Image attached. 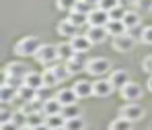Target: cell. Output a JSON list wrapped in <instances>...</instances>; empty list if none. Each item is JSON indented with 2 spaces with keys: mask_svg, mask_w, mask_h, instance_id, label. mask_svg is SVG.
Returning a JSON list of instances; mask_svg holds the SVG:
<instances>
[{
  "mask_svg": "<svg viewBox=\"0 0 152 130\" xmlns=\"http://www.w3.org/2000/svg\"><path fill=\"white\" fill-rule=\"evenodd\" d=\"M86 72L91 75V77L95 78H103L105 75H109L111 72V60L109 58H91L88 60V64H86Z\"/></svg>",
  "mask_w": 152,
  "mask_h": 130,
  "instance_id": "6da1fadb",
  "label": "cell"
},
{
  "mask_svg": "<svg viewBox=\"0 0 152 130\" xmlns=\"http://www.w3.org/2000/svg\"><path fill=\"white\" fill-rule=\"evenodd\" d=\"M43 44L39 41V37H35V35H27V37H23V39H19L17 41V46H15V52L19 54V56H35L37 54V50L41 48Z\"/></svg>",
  "mask_w": 152,
  "mask_h": 130,
  "instance_id": "7a4b0ae2",
  "label": "cell"
},
{
  "mask_svg": "<svg viewBox=\"0 0 152 130\" xmlns=\"http://www.w3.org/2000/svg\"><path fill=\"white\" fill-rule=\"evenodd\" d=\"M33 58H35L39 64H43V66H53L56 60H60V58H58V46H53V44H43Z\"/></svg>",
  "mask_w": 152,
  "mask_h": 130,
  "instance_id": "3957f363",
  "label": "cell"
},
{
  "mask_svg": "<svg viewBox=\"0 0 152 130\" xmlns=\"http://www.w3.org/2000/svg\"><path fill=\"white\" fill-rule=\"evenodd\" d=\"M31 70L27 68V64L23 62H8L2 70V78H15L19 83H25V77L29 75Z\"/></svg>",
  "mask_w": 152,
  "mask_h": 130,
  "instance_id": "277c9868",
  "label": "cell"
},
{
  "mask_svg": "<svg viewBox=\"0 0 152 130\" xmlns=\"http://www.w3.org/2000/svg\"><path fill=\"white\" fill-rule=\"evenodd\" d=\"M144 114H146V112H144V107L140 103H126L119 109V116L126 118V120H129L132 124H134V122H140V120L144 118Z\"/></svg>",
  "mask_w": 152,
  "mask_h": 130,
  "instance_id": "5b68a950",
  "label": "cell"
},
{
  "mask_svg": "<svg viewBox=\"0 0 152 130\" xmlns=\"http://www.w3.org/2000/svg\"><path fill=\"white\" fill-rule=\"evenodd\" d=\"M111 46H113V50H117V52L126 54V52H132V50H134V46H136V39H134L129 33H124V35L111 37Z\"/></svg>",
  "mask_w": 152,
  "mask_h": 130,
  "instance_id": "8992f818",
  "label": "cell"
},
{
  "mask_svg": "<svg viewBox=\"0 0 152 130\" xmlns=\"http://www.w3.org/2000/svg\"><path fill=\"white\" fill-rule=\"evenodd\" d=\"M119 93H121V97L126 99V103H138V99L142 97V87H140L138 83L129 81L124 89H119Z\"/></svg>",
  "mask_w": 152,
  "mask_h": 130,
  "instance_id": "52a82bcc",
  "label": "cell"
},
{
  "mask_svg": "<svg viewBox=\"0 0 152 130\" xmlns=\"http://www.w3.org/2000/svg\"><path fill=\"white\" fill-rule=\"evenodd\" d=\"M115 91V87H113V83L109 81V78H97V81H93V97H109L111 93Z\"/></svg>",
  "mask_w": 152,
  "mask_h": 130,
  "instance_id": "ba28073f",
  "label": "cell"
},
{
  "mask_svg": "<svg viewBox=\"0 0 152 130\" xmlns=\"http://www.w3.org/2000/svg\"><path fill=\"white\" fill-rule=\"evenodd\" d=\"M86 64H88V60L84 58V52H76L74 56L66 62V66H68L70 75H78L80 70H86Z\"/></svg>",
  "mask_w": 152,
  "mask_h": 130,
  "instance_id": "9c48e42d",
  "label": "cell"
},
{
  "mask_svg": "<svg viewBox=\"0 0 152 130\" xmlns=\"http://www.w3.org/2000/svg\"><path fill=\"white\" fill-rule=\"evenodd\" d=\"M111 21L109 13H105L101 8H93V13L88 15V27H107V23Z\"/></svg>",
  "mask_w": 152,
  "mask_h": 130,
  "instance_id": "30bf717a",
  "label": "cell"
},
{
  "mask_svg": "<svg viewBox=\"0 0 152 130\" xmlns=\"http://www.w3.org/2000/svg\"><path fill=\"white\" fill-rule=\"evenodd\" d=\"M70 44H72V48H74V52H88L91 48H93V41L88 39V35L86 33H78L76 37L70 39Z\"/></svg>",
  "mask_w": 152,
  "mask_h": 130,
  "instance_id": "8fae6325",
  "label": "cell"
},
{
  "mask_svg": "<svg viewBox=\"0 0 152 130\" xmlns=\"http://www.w3.org/2000/svg\"><path fill=\"white\" fill-rule=\"evenodd\" d=\"M19 97V87H12V85H6L2 83L0 85V101L2 103H10Z\"/></svg>",
  "mask_w": 152,
  "mask_h": 130,
  "instance_id": "7c38bea8",
  "label": "cell"
},
{
  "mask_svg": "<svg viewBox=\"0 0 152 130\" xmlns=\"http://www.w3.org/2000/svg\"><path fill=\"white\" fill-rule=\"evenodd\" d=\"M109 81L113 83L115 89H124L127 83H129V75H127L126 70L117 68V70H111V72H109Z\"/></svg>",
  "mask_w": 152,
  "mask_h": 130,
  "instance_id": "4fadbf2b",
  "label": "cell"
},
{
  "mask_svg": "<svg viewBox=\"0 0 152 130\" xmlns=\"http://www.w3.org/2000/svg\"><path fill=\"white\" fill-rule=\"evenodd\" d=\"M74 93L78 95V99H86V97H93V83L91 81H78V83H74Z\"/></svg>",
  "mask_w": 152,
  "mask_h": 130,
  "instance_id": "5bb4252c",
  "label": "cell"
},
{
  "mask_svg": "<svg viewBox=\"0 0 152 130\" xmlns=\"http://www.w3.org/2000/svg\"><path fill=\"white\" fill-rule=\"evenodd\" d=\"M86 35H88V39H91L93 46H95V44H103V41L109 37V31H107V27H88Z\"/></svg>",
  "mask_w": 152,
  "mask_h": 130,
  "instance_id": "9a60e30c",
  "label": "cell"
},
{
  "mask_svg": "<svg viewBox=\"0 0 152 130\" xmlns=\"http://www.w3.org/2000/svg\"><path fill=\"white\" fill-rule=\"evenodd\" d=\"M56 97H58V101L62 105H74L78 101V95L74 93V89L70 87V89H60L58 93H56Z\"/></svg>",
  "mask_w": 152,
  "mask_h": 130,
  "instance_id": "2e32d148",
  "label": "cell"
},
{
  "mask_svg": "<svg viewBox=\"0 0 152 130\" xmlns=\"http://www.w3.org/2000/svg\"><path fill=\"white\" fill-rule=\"evenodd\" d=\"M58 33H60L62 37L72 39V37H76V35H78V27L72 25L68 19H64V21H60V23H58Z\"/></svg>",
  "mask_w": 152,
  "mask_h": 130,
  "instance_id": "e0dca14e",
  "label": "cell"
},
{
  "mask_svg": "<svg viewBox=\"0 0 152 130\" xmlns=\"http://www.w3.org/2000/svg\"><path fill=\"white\" fill-rule=\"evenodd\" d=\"M25 85L33 87L35 91L41 89V87H45V83H43V72H35V70H31V72L25 77Z\"/></svg>",
  "mask_w": 152,
  "mask_h": 130,
  "instance_id": "ac0fdd59",
  "label": "cell"
},
{
  "mask_svg": "<svg viewBox=\"0 0 152 130\" xmlns=\"http://www.w3.org/2000/svg\"><path fill=\"white\" fill-rule=\"evenodd\" d=\"M74 54L76 52H74V48H72L70 41H62V44H58V58H60L62 62H68Z\"/></svg>",
  "mask_w": 152,
  "mask_h": 130,
  "instance_id": "d6986e66",
  "label": "cell"
},
{
  "mask_svg": "<svg viewBox=\"0 0 152 130\" xmlns=\"http://www.w3.org/2000/svg\"><path fill=\"white\" fill-rule=\"evenodd\" d=\"M124 25H126L127 31L138 29V27H140V13H138V10H127L126 17H124Z\"/></svg>",
  "mask_w": 152,
  "mask_h": 130,
  "instance_id": "ffe728a7",
  "label": "cell"
},
{
  "mask_svg": "<svg viewBox=\"0 0 152 130\" xmlns=\"http://www.w3.org/2000/svg\"><path fill=\"white\" fill-rule=\"evenodd\" d=\"M62 107L64 105L58 101V97H51L43 103V114L45 116H56V114H62Z\"/></svg>",
  "mask_w": 152,
  "mask_h": 130,
  "instance_id": "44dd1931",
  "label": "cell"
},
{
  "mask_svg": "<svg viewBox=\"0 0 152 130\" xmlns=\"http://www.w3.org/2000/svg\"><path fill=\"white\" fill-rule=\"evenodd\" d=\"M107 31H109V35H111V37H117V35L127 33L124 21H109V23H107Z\"/></svg>",
  "mask_w": 152,
  "mask_h": 130,
  "instance_id": "7402d4cb",
  "label": "cell"
},
{
  "mask_svg": "<svg viewBox=\"0 0 152 130\" xmlns=\"http://www.w3.org/2000/svg\"><path fill=\"white\" fill-rule=\"evenodd\" d=\"M45 114L43 112H33V114H29L27 116V126H31V128H37V126H41V124H45Z\"/></svg>",
  "mask_w": 152,
  "mask_h": 130,
  "instance_id": "603a6c76",
  "label": "cell"
},
{
  "mask_svg": "<svg viewBox=\"0 0 152 130\" xmlns=\"http://www.w3.org/2000/svg\"><path fill=\"white\" fill-rule=\"evenodd\" d=\"M17 99H21L23 103H25V101H33V99H35V89L23 83V85L19 87V97H17Z\"/></svg>",
  "mask_w": 152,
  "mask_h": 130,
  "instance_id": "cb8c5ba5",
  "label": "cell"
},
{
  "mask_svg": "<svg viewBox=\"0 0 152 130\" xmlns=\"http://www.w3.org/2000/svg\"><path fill=\"white\" fill-rule=\"evenodd\" d=\"M45 124L50 126V130L64 128V126H66V118H64L62 114H56V116H48V118H45Z\"/></svg>",
  "mask_w": 152,
  "mask_h": 130,
  "instance_id": "d4e9b609",
  "label": "cell"
},
{
  "mask_svg": "<svg viewBox=\"0 0 152 130\" xmlns=\"http://www.w3.org/2000/svg\"><path fill=\"white\" fill-rule=\"evenodd\" d=\"M62 116L66 118V120H72V118H80L82 116V112H80V107L78 105H64L62 107Z\"/></svg>",
  "mask_w": 152,
  "mask_h": 130,
  "instance_id": "484cf974",
  "label": "cell"
},
{
  "mask_svg": "<svg viewBox=\"0 0 152 130\" xmlns=\"http://www.w3.org/2000/svg\"><path fill=\"white\" fill-rule=\"evenodd\" d=\"M132 126H134V124H132L129 120H126V118L119 116V118H115V120L109 124V130H132Z\"/></svg>",
  "mask_w": 152,
  "mask_h": 130,
  "instance_id": "4316f807",
  "label": "cell"
},
{
  "mask_svg": "<svg viewBox=\"0 0 152 130\" xmlns=\"http://www.w3.org/2000/svg\"><path fill=\"white\" fill-rule=\"evenodd\" d=\"M50 68H53V72H56V77L60 78V83H62V81H66L68 77H72V75H70V70H68V66H66V62L56 64V66H50Z\"/></svg>",
  "mask_w": 152,
  "mask_h": 130,
  "instance_id": "83f0119b",
  "label": "cell"
},
{
  "mask_svg": "<svg viewBox=\"0 0 152 130\" xmlns=\"http://www.w3.org/2000/svg\"><path fill=\"white\" fill-rule=\"evenodd\" d=\"M43 83H45V87H50V89L60 83V78L56 77V72H53V68H45V70H43Z\"/></svg>",
  "mask_w": 152,
  "mask_h": 130,
  "instance_id": "f1b7e54d",
  "label": "cell"
},
{
  "mask_svg": "<svg viewBox=\"0 0 152 130\" xmlns=\"http://www.w3.org/2000/svg\"><path fill=\"white\" fill-rule=\"evenodd\" d=\"M86 128V122L84 118H72V120H66V130H84Z\"/></svg>",
  "mask_w": 152,
  "mask_h": 130,
  "instance_id": "f546056e",
  "label": "cell"
},
{
  "mask_svg": "<svg viewBox=\"0 0 152 130\" xmlns=\"http://www.w3.org/2000/svg\"><path fill=\"white\" fill-rule=\"evenodd\" d=\"M68 21H70L72 25H76L78 29H80L82 25H86V23H88V15H80V13H70Z\"/></svg>",
  "mask_w": 152,
  "mask_h": 130,
  "instance_id": "4dcf8cb0",
  "label": "cell"
},
{
  "mask_svg": "<svg viewBox=\"0 0 152 130\" xmlns=\"http://www.w3.org/2000/svg\"><path fill=\"white\" fill-rule=\"evenodd\" d=\"M93 4H88V2H84V0H78V4L74 6V10L72 13H80V15H91L93 13Z\"/></svg>",
  "mask_w": 152,
  "mask_h": 130,
  "instance_id": "1f68e13d",
  "label": "cell"
},
{
  "mask_svg": "<svg viewBox=\"0 0 152 130\" xmlns=\"http://www.w3.org/2000/svg\"><path fill=\"white\" fill-rule=\"evenodd\" d=\"M115 6H119V0H99L97 2V8H101L105 13H111Z\"/></svg>",
  "mask_w": 152,
  "mask_h": 130,
  "instance_id": "d6a6232c",
  "label": "cell"
},
{
  "mask_svg": "<svg viewBox=\"0 0 152 130\" xmlns=\"http://www.w3.org/2000/svg\"><path fill=\"white\" fill-rule=\"evenodd\" d=\"M12 122H15L19 128L27 126V114L23 112V109H15V114H12Z\"/></svg>",
  "mask_w": 152,
  "mask_h": 130,
  "instance_id": "836d02e7",
  "label": "cell"
},
{
  "mask_svg": "<svg viewBox=\"0 0 152 130\" xmlns=\"http://www.w3.org/2000/svg\"><path fill=\"white\" fill-rule=\"evenodd\" d=\"M48 99H51L50 87H41V89H37V91H35V101H39V103H45Z\"/></svg>",
  "mask_w": 152,
  "mask_h": 130,
  "instance_id": "e575fe53",
  "label": "cell"
},
{
  "mask_svg": "<svg viewBox=\"0 0 152 130\" xmlns=\"http://www.w3.org/2000/svg\"><path fill=\"white\" fill-rule=\"evenodd\" d=\"M56 4H58V8H60V10L72 13V10H74V6L78 4V0H56Z\"/></svg>",
  "mask_w": 152,
  "mask_h": 130,
  "instance_id": "d590c367",
  "label": "cell"
},
{
  "mask_svg": "<svg viewBox=\"0 0 152 130\" xmlns=\"http://www.w3.org/2000/svg\"><path fill=\"white\" fill-rule=\"evenodd\" d=\"M134 6L138 13H152V0H136Z\"/></svg>",
  "mask_w": 152,
  "mask_h": 130,
  "instance_id": "8d00e7d4",
  "label": "cell"
},
{
  "mask_svg": "<svg viewBox=\"0 0 152 130\" xmlns=\"http://www.w3.org/2000/svg\"><path fill=\"white\" fill-rule=\"evenodd\" d=\"M126 13H127V10L124 8V6H121V4H119V6H115V8L109 13V17H111V21H124Z\"/></svg>",
  "mask_w": 152,
  "mask_h": 130,
  "instance_id": "74e56055",
  "label": "cell"
},
{
  "mask_svg": "<svg viewBox=\"0 0 152 130\" xmlns=\"http://www.w3.org/2000/svg\"><path fill=\"white\" fill-rule=\"evenodd\" d=\"M12 114H15V112H10L8 103H2V107H0V122H8V120H12Z\"/></svg>",
  "mask_w": 152,
  "mask_h": 130,
  "instance_id": "f35d334b",
  "label": "cell"
},
{
  "mask_svg": "<svg viewBox=\"0 0 152 130\" xmlns=\"http://www.w3.org/2000/svg\"><path fill=\"white\" fill-rule=\"evenodd\" d=\"M142 41L148 44V46H152V25H148V27L142 29Z\"/></svg>",
  "mask_w": 152,
  "mask_h": 130,
  "instance_id": "ab89813d",
  "label": "cell"
},
{
  "mask_svg": "<svg viewBox=\"0 0 152 130\" xmlns=\"http://www.w3.org/2000/svg\"><path fill=\"white\" fill-rule=\"evenodd\" d=\"M142 70L148 72V75H152V56L144 58V62H142Z\"/></svg>",
  "mask_w": 152,
  "mask_h": 130,
  "instance_id": "60d3db41",
  "label": "cell"
},
{
  "mask_svg": "<svg viewBox=\"0 0 152 130\" xmlns=\"http://www.w3.org/2000/svg\"><path fill=\"white\" fill-rule=\"evenodd\" d=\"M0 130H19V126L12 120H8V122H0Z\"/></svg>",
  "mask_w": 152,
  "mask_h": 130,
  "instance_id": "b9f144b4",
  "label": "cell"
},
{
  "mask_svg": "<svg viewBox=\"0 0 152 130\" xmlns=\"http://www.w3.org/2000/svg\"><path fill=\"white\" fill-rule=\"evenodd\" d=\"M146 89H148V91L152 93V75L148 77V81H146Z\"/></svg>",
  "mask_w": 152,
  "mask_h": 130,
  "instance_id": "7bdbcfd3",
  "label": "cell"
},
{
  "mask_svg": "<svg viewBox=\"0 0 152 130\" xmlns=\"http://www.w3.org/2000/svg\"><path fill=\"white\" fill-rule=\"evenodd\" d=\"M33 130H50V126L48 124H41V126H37V128H33Z\"/></svg>",
  "mask_w": 152,
  "mask_h": 130,
  "instance_id": "ee69618b",
  "label": "cell"
},
{
  "mask_svg": "<svg viewBox=\"0 0 152 130\" xmlns=\"http://www.w3.org/2000/svg\"><path fill=\"white\" fill-rule=\"evenodd\" d=\"M84 2H88V4H93V6H97V2H99V0H84Z\"/></svg>",
  "mask_w": 152,
  "mask_h": 130,
  "instance_id": "f6af8a7d",
  "label": "cell"
},
{
  "mask_svg": "<svg viewBox=\"0 0 152 130\" xmlns=\"http://www.w3.org/2000/svg\"><path fill=\"white\" fill-rule=\"evenodd\" d=\"M19 130H33L31 126H23V128H19Z\"/></svg>",
  "mask_w": 152,
  "mask_h": 130,
  "instance_id": "bcb514c9",
  "label": "cell"
},
{
  "mask_svg": "<svg viewBox=\"0 0 152 130\" xmlns=\"http://www.w3.org/2000/svg\"><path fill=\"white\" fill-rule=\"evenodd\" d=\"M56 130H66V126H64V128H56Z\"/></svg>",
  "mask_w": 152,
  "mask_h": 130,
  "instance_id": "7dc6e473",
  "label": "cell"
},
{
  "mask_svg": "<svg viewBox=\"0 0 152 130\" xmlns=\"http://www.w3.org/2000/svg\"><path fill=\"white\" fill-rule=\"evenodd\" d=\"M129 2H136V0H129Z\"/></svg>",
  "mask_w": 152,
  "mask_h": 130,
  "instance_id": "c3c4849f",
  "label": "cell"
}]
</instances>
